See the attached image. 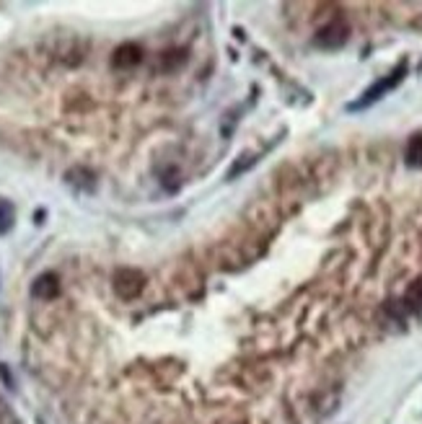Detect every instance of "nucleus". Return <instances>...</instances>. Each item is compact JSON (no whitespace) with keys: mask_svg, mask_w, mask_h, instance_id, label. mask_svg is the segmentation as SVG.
<instances>
[{"mask_svg":"<svg viewBox=\"0 0 422 424\" xmlns=\"http://www.w3.org/2000/svg\"><path fill=\"white\" fill-rule=\"evenodd\" d=\"M65 181L81 191H93V187H96V173H93L91 168H86V166H75V168H70V171L65 173Z\"/></svg>","mask_w":422,"mask_h":424,"instance_id":"0eeeda50","label":"nucleus"},{"mask_svg":"<svg viewBox=\"0 0 422 424\" xmlns=\"http://www.w3.org/2000/svg\"><path fill=\"white\" fill-rule=\"evenodd\" d=\"M257 163V155H251V153H244V155H239L236 158V163L230 166V171H228V179H236L239 173H244V171H249L251 166Z\"/></svg>","mask_w":422,"mask_h":424,"instance_id":"f8f14e48","label":"nucleus"},{"mask_svg":"<svg viewBox=\"0 0 422 424\" xmlns=\"http://www.w3.org/2000/svg\"><path fill=\"white\" fill-rule=\"evenodd\" d=\"M347 34H350L347 24H345L342 18H334V21H329L324 29H319L316 45L324 47V49H337V47H342L347 42Z\"/></svg>","mask_w":422,"mask_h":424,"instance_id":"20e7f679","label":"nucleus"},{"mask_svg":"<svg viewBox=\"0 0 422 424\" xmlns=\"http://www.w3.org/2000/svg\"><path fill=\"white\" fill-rule=\"evenodd\" d=\"M47 49L63 65H81L86 52H88V42L81 34H57L47 39Z\"/></svg>","mask_w":422,"mask_h":424,"instance_id":"f257e3e1","label":"nucleus"},{"mask_svg":"<svg viewBox=\"0 0 422 424\" xmlns=\"http://www.w3.org/2000/svg\"><path fill=\"white\" fill-rule=\"evenodd\" d=\"M404 75H407V60H402V63L396 65V68L389 72V75H384L381 81L373 83V86H370V88H368L366 93H363V96L355 101V104H350L347 109H350V111H360V109H366V107H370V104H376L381 96H386L389 91L396 88V86L404 81Z\"/></svg>","mask_w":422,"mask_h":424,"instance_id":"f03ea898","label":"nucleus"},{"mask_svg":"<svg viewBox=\"0 0 422 424\" xmlns=\"http://www.w3.org/2000/svg\"><path fill=\"white\" fill-rule=\"evenodd\" d=\"M184 63H187V52H184V49H166V52L158 57L156 68L161 72H174L179 70Z\"/></svg>","mask_w":422,"mask_h":424,"instance_id":"6e6552de","label":"nucleus"},{"mask_svg":"<svg viewBox=\"0 0 422 424\" xmlns=\"http://www.w3.org/2000/svg\"><path fill=\"white\" fill-rule=\"evenodd\" d=\"M404 303L412 308V311H422V277L409 285L407 295H404Z\"/></svg>","mask_w":422,"mask_h":424,"instance_id":"9d476101","label":"nucleus"},{"mask_svg":"<svg viewBox=\"0 0 422 424\" xmlns=\"http://www.w3.org/2000/svg\"><path fill=\"white\" fill-rule=\"evenodd\" d=\"M13 220H16V212H13V205L0 199V233H8L13 228Z\"/></svg>","mask_w":422,"mask_h":424,"instance_id":"9b49d317","label":"nucleus"},{"mask_svg":"<svg viewBox=\"0 0 422 424\" xmlns=\"http://www.w3.org/2000/svg\"><path fill=\"white\" fill-rule=\"evenodd\" d=\"M140 57H143V49H140L138 45L127 42V45H120L114 49V54H111V65L120 68V70H127V68H135V65L140 63Z\"/></svg>","mask_w":422,"mask_h":424,"instance_id":"39448f33","label":"nucleus"},{"mask_svg":"<svg viewBox=\"0 0 422 424\" xmlns=\"http://www.w3.org/2000/svg\"><path fill=\"white\" fill-rule=\"evenodd\" d=\"M57 292H60V280H57V274H52V272L37 277L34 285H31V295L39 300H52L57 298Z\"/></svg>","mask_w":422,"mask_h":424,"instance_id":"423d86ee","label":"nucleus"},{"mask_svg":"<svg viewBox=\"0 0 422 424\" xmlns=\"http://www.w3.org/2000/svg\"><path fill=\"white\" fill-rule=\"evenodd\" d=\"M6 414H8V411H6V407H3V401H0V424H3V419H6Z\"/></svg>","mask_w":422,"mask_h":424,"instance_id":"ddd939ff","label":"nucleus"},{"mask_svg":"<svg viewBox=\"0 0 422 424\" xmlns=\"http://www.w3.org/2000/svg\"><path fill=\"white\" fill-rule=\"evenodd\" d=\"M407 163L414 168H422V135L412 137L407 145Z\"/></svg>","mask_w":422,"mask_h":424,"instance_id":"1a4fd4ad","label":"nucleus"},{"mask_svg":"<svg viewBox=\"0 0 422 424\" xmlns=\"http://www.w3.org/2000/svg\"><path fill=\"white\" fill-rule=\"evenodd\" d=\"M111 285H114V292H117L122 300H132L138 298L140 292H143V288H146V274L140 269H132V267H122V269L114 272Z\"/></svg>","mask_w":422,"mask_h":424,"instance_id":"7ed1b4c3","label":"nucleus"}]
</instances>
